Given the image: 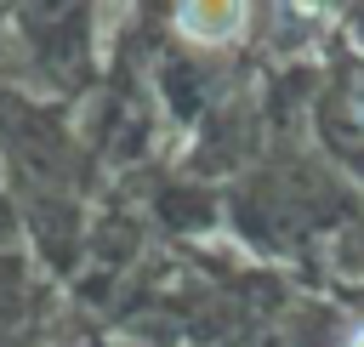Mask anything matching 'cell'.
I'll return each instance as SVG.
<instances>
[{"label": "cell", "instance_id": "6da1fadb", "mask_svg": "<svg viewBox=\"0 0 364 347\" xmlns=\"http://www.w3.org/2000/svg\"><path fill=\"white\" fill-rule=\"evenodd\" d=\"M176 28L193 46H228L245 28V6H233V0H188L176 11Z\"/></svg>", "mask_w": 364, "mask_h": 347}, {"label": "cell", "instance_id": "7a4b0ae2", "mask_svg": "<svg viewBox=\"0 0 364 347\" xmlns=\"http://www.w3.org/2000/svg\"><path fill=\"white\" fill-rule=\"evenodd\" d=\"M347 347H364V324H358V330H353V336H347Z\"/></svg>", "mask_w": 364, "mask_h": 347}]
</instances>
